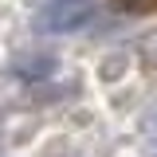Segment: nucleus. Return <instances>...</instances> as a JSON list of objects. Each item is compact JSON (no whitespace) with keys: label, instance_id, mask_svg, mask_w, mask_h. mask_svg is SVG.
<instances>
[{"label":"nucleus","instance_id":"obj_1","mask_svg":"<svg viewBox=\"0 0 157 157\" xmlns=\"http://www.w3.org/2000/svg\"><path fill=\"white\" fill-rule=\"evenodd\" d=\"M90 16H94V4L90 0H51L39 12L36 28L39 32H78Z\"/></svg>","mask_w":157,"mask_h":157},{"label":"nucleus","instance_id":"obj_2","mask_svg":"<svg viewBox=\"0 0 157 157\" xmlns=\"http://www.w3.org/2000/svg\"><path fill=\"white\" fill-rule=\"evenodd\" d=\"M122 12H157V0H114Z\"/></svg>","mask_w":157,"mask_h":157}]
</instances>
